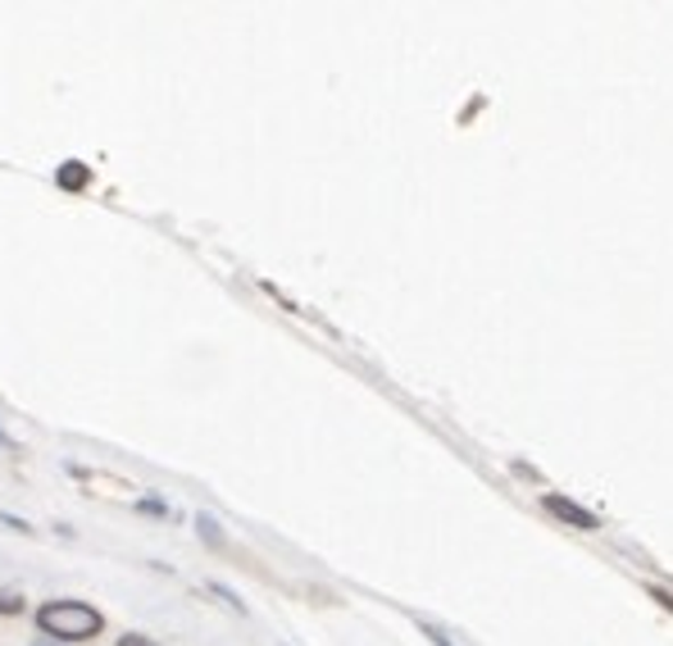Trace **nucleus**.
<instances>
[{
	"label": "nucleus",
	"instance_id": "1",
	"mask_svg": "<svg viewBox=\"0 0 673 646\" xmlns=\"http://www.w3.org/2000/svg\"><path fill=\"white\" fill-rule=\"evenodd\" d=\"M37 624L60 642H87L100 633V610H91L87 601H50L37 610Z\"/></svg>",
	"mask_w": 673,
	"mask_h": 646
},
{
	"label": "nucleus",
	"instance_id": "2",
	"mask_svg": "<svg viewBox=\"0 0 673 646\" xmlns=\"http://www.w3.org/2000/svg\"><path fill=\"white\" fill-rule=\"evenodd\" d=\"M547 510L560 514V520H568V524H578V528H597V520H591L587 510H578L574 501H564V497H547Z\"/></svg>",
	"mask_w": 673,
	"mask_h": 646
},
{
	"label": "nucleus",
	"instance_id": "3",
	"mask_svg": "<svg viewBox=\"0 0 673 646\" xmlns=\"http://www.w3.org/2000/svg\"><path fill=\"white\" fill-rule=\"evenodd\" d=\"M60 187H87V169H83V164L60 169Z\"/></svg>",
	"mask_w": 673,
	"mask_h": 646
},
{
	"label": "nucleus",
	"instance_id": "4",
	"mask_svg": "<svg viewBox=\"0 0 673 646\" xmlns=\"http://www.w3.org/2000/svg\"><path fill=\"white\" fill-rule=\"evenodd\" d=\"M119 646H155V642H146V637H123Z\"/></svg>",
	"mask_w": 673,
	"mask_h": 646
}]
</instances>
